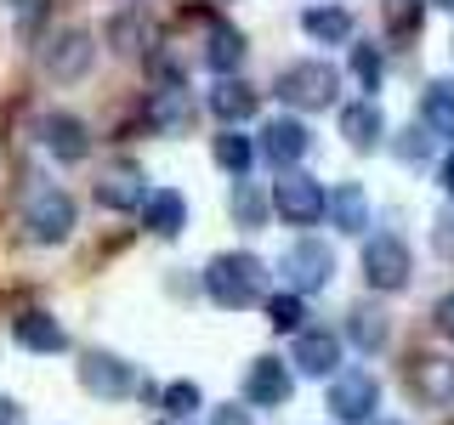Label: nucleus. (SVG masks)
<instances>
[{
  "label": "nucleus",
  "instance_id": "nucleus-1",
  "mask_svg": "<svg viewBox=\"0 0 454 425\" xmlns=\"http://www.w3.org/2000/svg\"><path fill=\"white\" fill-rule=\"evenodd\" d=\"M205 290H210L216 306L245 312L255 301H267V261L250 255V250H227V255H216V261L205 267Z\"/></svg>",
  "mask_w": 454,
  "mask_h": 425
},
{
  "label": "nucleus",
  "instance_id": "nucleus-2",
  "mask_svg": "<svg viewBox=\"0 0 454 425\" xmlns=\"http://www.w3.org/2000/svg\"><path fill=\"white\" fill-rule=\"evenodd\" d=\"M278 97H284V108H301V113L330 108L335 97H340L335 63H318V57H307V63H290V68L278 74Z\"/></svg>",
  "mask_w": 454,
  "mask_h": 425
},
{
  "label": "nucleus",
  "instance_id": "nucleus-3",
  "mask_svg": "<svg viewBox=\"0 0 454 425\" xmlns=\"http://www.w3.org/2000/svg\"><path fill=\"white\" fill-rule=\"evenodd\" d=\"M324 205H330V193H324L318 176H307V170H278L273 210L284 216V227H318L324 221Z\"/></svg>",
  "mask_w": 454,
  "mask_h": 425
},
{
  "label": "nucleus",
  "instance_id": "nucleus-4",
  "mask_svg": "<svg viewBox=\"0 0 454 425\" xmlns=\"http://www.w3.org/2000/svg\"><path fill=\"white\" fill-rule=\"evenodd\" d=\"M278 273L295 295H318V290H330V278H335V250L324 244V238H295V244L284 250Z\"/></svg>",
  "mask_w": 454,
  "mask_h": 425
},
{
  "label": "nucleus",
  "instance_id": "nucleus-5",
  "mask_svg": "<svg viewBox=\"0 0 454 425\" xmlns=\"http://www.w3.org/2000/svg\"><path fill=\"white\" fill-rule=\"evenodd\" d=\"M23 221H28V238L35 244H63L68 233H74V198H68L57 182H46V188H35L28 193V210H23Z\"/></svg>",
  "mask_w": 454,
  "mask_h": 425
},
{
  "label": "nucleus",
  "instance_id": "nucleus-6",
  "mask_svg": "<svg viewBox=\"0 0 454 425\" xmlns=\"http://www.w3.org/2000/svg\"><path fill=\"white\" fill-rule=\"evenodd\" d=\"M409 273H415V255H409V244L397 233H375L364 244V278H369V290L397 295L409 283Z\"/></svg>",
  "mask_w": 454,
  "mask_h": 425
},
{
  "label": "nucleus",
  "instance_id": "nucleus-7",
  "mask_svg": "<svg viewBox=\"0 0 454 425\" xmlns=\"http://www.w3.org/2000/svg\"><path fill=\"white\" fill-rule=\"evenodd\" d=\"M91 63H97L91 28H63V35L46 40V51H40V68H46V80H57V85L85 80V74H91Z\"/></svg>",
  "mask_w": 454,
  "mask_h": 425
},
{
  "label": "nucleus",
  "instance_id": "nucleus-8",
  "mask_svg": "<svg viewBox=\"0 0 454 425\" xmlns=\"http://www.w3.org/2000/svg\"><path fill=\"white\" fill-rule=\"evenodd\" d=\"M380 408V380L364 375V368H347V375H330V414L340 425H369Z\"/></svg>",
  "mask_w": 454,
  "mask_h": 425
},
{
  "label": "nucleus",
  "instance_id": "nucleus-9",
  "mask_svg": "<svg viewBox=\"0 0 454 425\" xmlns=\"http://www.w3.org/2000/svg\"><path fill=\"white\" fill-rule=\"evenodd\" d=\"M35 136H40V148H46L57 165L91 159V131H85L74 113H40V120H35Z\"/></svg>",
  "mask_w": 454,
  "mask_h": 425
},
{
  "label": "nucleus",
  "instance_id": "nucleus-10",
  "mask_svg": "<svg viewBox=\"0 0 454 425\" xmlns=\"http://www.w3.org/2000/svg\"><path fill=\"white\" fill-rule=\"evenodd\" d=\"M80 386L91 391V397H103V403H120L125 391L137 386V375H131V363L120 358V352H85L80 358Z\"/></svg>",
  "mask_w": 454,
  "mask_h": 425
},
{
  "label": "nucleus",
  "instance_id": "nucleus-11",
  "mask_svg": "<svg viewBox=\"0 0 454 425\" xmlns=\"http://www.w3.org/2000/svg\"><path fill=\"white\" fill-rule=\"evenodd\" d=\"M148 198V176H142L137 159H108L103 176H97V205L103 210H142Z\"/></svg>",
  "mask_w": 454,
  "mask_h": 425
},
{
  "label": "nucleus",
  "instance_id": "nucleus-12",
  "mask_svg": "<svg viewBox=\"0 0 454 425\" xmlns=\"http://www.w3.org/2000/svg\"><path fill=\"white\" fill-rule=\"evenodd\" d=\"M193 120H199V108H193V91L182 80H170L160 85V91H148V125L160 136H182V131H193Z\"/></svg>",
  "mask_w": 454,
  "mask_h": 425
},
{
  "label": "nucleus",
  "instance_id": "nucleus-13",
  "mask_svg": "<svg viewBox=\"0 0 454 425\" xmlns=\"http://www.w3.org/2000/svg\"><path fill=\"white\" fill-rule=\"evenodd\" d=\"M307 148H312V131H307V120H295V113H278V120L262 125V153L278 170H295L307 159Z\"/></svg>",
  "mask_w": 454,
  "mask_h": 425
},
{
  "label": "nucleus",
  "instance_id": "nucleus-14",
  "mask_svg": "<svg viewBox=\"0 0 454 425\" xmlns=\"http://www.w3.org/2000/svg\"><path fill=\"white\" fill-rule=\"evenodd\" d=\"M409 391H415L426 408H449L454 403V358L420 352V358L409 363Z\"/></svg>",
  "mask_w": 454,
  "mask_h": 425
},
{
  "label": "nucleus",
  "instance_id": "nucleus-15",
  "mask_svg": "<svg viewBox=\"0 0 454 425\" xmlns=\"http://www.w3.org/2000/svg\"><path fill=\"white\" fill-rule=\"evenodd\" d=\"M295 391L290 368H284V358H255L250 375H245V403L250 408H284Z\"/></svg>",
  "mask_w": 454,
  "mask_h": 425
},
{
  "label": "nucleus",
  "instance_id": "nucleus-16",
  "mask_svg": "<svg viewBox=\"0 0 454 425\" xmlns=\"http://www.w3.org/2000/svg\"><path fill=\"white\" fill-rule=\"evenodd\" d=\"M290 363L301 368V375H312V380H330L340 368V335L335 329H301V335H295Z\"/></svg>",
  "mask_w": 454,
  "mask_h": 425
},
{
  "label": "nucleus",
  "instance_id": "nucleus-17",
  "mask_svg": "<svg viewBox=\"0 0 454 425\" xmlns=\"http://www.w3.org/2000/svg\"><path fill=\"white\" fill-rule=\"evenodd\" d=\"M142 227H148L153 238H182V227H188V198L176 188H153L142 198Z\"/></svg>",
  "mask_w": 454,
  "mask_h": 425
},
{
  "label": "nucleus",
  "instance_id": "nucleus-18",
  "mask_svg": "<svg viewBox=\"0 0 454 425\" xmlns=\"http://www.w3.org/2000/svg\"><path fill=\"white\" fill-rule=\"evenodd\" d=\"M12 340H18L23 352H40V358H57V352L68 346V329L51 318V312H23V318H12Z\"/></svg>",
  "mask_w": 454,
  "mask_h": 425
},
{
  "label": "nucleus",
  "instance_id": "nucleus-19",
  "mask_svg": "<svg viewBox=\"0 0 454 425\" xmlns=\"http://www.w3.org/2000/svg\"><path fill=\"white\" fill-rule=\"evenodd\" d=\"M255 108H262V91H255V85L233 80V74H222L210 85V113H216L222 125H245V120H255Z\"/></svg>",
  "mask_w": 454,
  "mask_h": 425
},
{
  "label": "nucleus",
  "instance_id": "nucleus-20",
  "mask_svg": "<svg viewBox=\"0 0 454 425\" xmlns=\"http://www.w3.org/2000/svg\"><path fill=\"white\" fill-rule=\"evenodd\" d=\"M340 136H347L358 153H375V148H380V136H387V113L375 108V97L340 108Z\"/></svg>",
  "mask_w": 454,
  "mask_h": 425
},
{
  "label": "nucleus",
  "instance_id": "nucleus-21",
  "mask_svg": "<svg viewBox=\"0 0 454 425\" xmlns=\"http://www.w3.org/2000/svg\"><path fill=\"white\" fill-rule=\"evenodd\" d=\"M324 216H330L335 233H364V227H369V193L358 188V182H335Z\"/></svg>",
  "mask_w": 454,
  "mask_h": 425
},
{
  "label": "nucleus",
  "instance_id": "nucleus-22",
  "mask_svg": "<svg viewBox=\"0 0 454 425\" xmlns=\"http://www.w3.org/2000/svg\"><path fill=\"white\" fill-rule=\"evenodd\" d=\"M347 340H352L358 352H369V358H375V352L392 340V318H387L375 301H358V306L347 312Z\"/></svg>",
  "mask_w": 454,
  "mask_h": 425
},
{
  "label": "nucleus",
  "instance_id": "nucleus-23",
  "mask_svg": "<svg viewBox=\"0 0 454 425\" xmlns=\"http://www.w3.org/2000/svg\"><path fill=\"white\" fill-rule=\"evenodd\" d=\"M245 35H239V28L233 23H210V35H205V51H199V57H205V68H216V74H233V68L239 63H245Z\"/></svg>",
  "mask_w": 454,
  "mask_h": 425
},
{
  "label": "nucleus",
  "instance_id": "nucleus-24",
  "mask_svg": "<svg viewBox=\"0 0 454 425\" xmlns=\"http://www.w3.org/2000/svg\"><path fill=\"white\" fill-rule=\"evenodd\" d=\"M301 28L318 40V46H347V40H352V12L347 6H307Z\"/></svg>",
  "mask_w": 454,
  "mask_h": 425
},
{
  "label": "nucleus",
  "instance_id": "nucleus-25",
  "mask_svg": "<svg viewBox=\"0 0 454 425\" xmlns=\"http://www.w3.org/2000/svg\"><path fill=\"white\" fill-rule=\"evenodd\" d=\"M420 120H426V131H432V136L454 142V80H432V85H426Z\"/></svg>",
  "mask_w": 454,
  "mask_h": 425
},
{
  "label": "nucleus",
  "instance_id": "nucleus-26",
  "mask_svg": "<svg viewBox=\"0 0 454 425\" xmlns=\"http://www.w3.org/2000/svg\"><path fill=\"white\" fill-rule=\"evenodd\" d=\"M210 153H216V165L227 170V176H250V165H255V142L239 131V125H222V136L210 142Z\"/></svg>",
  "mask_w": 454,
  "mask_h": 425
},
{
  "label": "nucleus",
  "instance_id": "nucleus-27",
  "mask_svg": "<svg viewBox=\"0 0 454 425\" xmlns=\"http://www.w3.org/2000/svg\"><path fill=\"white\" fill-rule=\"evenodd\" d=\"M103 40H108L120 57H142V46H148V23H142L137 12H120V18L103 28Z\"/></svg>",
  "mask_w": 454,
  "mask_h": 425
},
{
  "label": "nucleus",
  "instance_id": "nucleus-28",
  "mask_svg": "<svg viewBox=\"0 0 454 425\" xmlns=\"http://www.w3.org/2000/svg\"><path fill=\"white\" fill-rule=\"evenodd\" d=\"M267 323H273L278 335H301V329H307V301H301L295 290L267 295Z\"/></svg>",
  "mask_w": 454,
  "mask_h": 425
},
{
  "label": "nucleus",
  "instance_id": "nucleus-29",
  "mask_svg": "<svg viewBox=\"0 0 454 425\" xmlns=\"http://www.w3.org/2000/svg\"><path fill=\"white\" fill-rule=\"evenodd\" d=\"M227 210H233V221L245 227V233H255V227L267 221V198L255 193V182H245V176L233 182V198H227Z\"/></svg>",
  "mask_w": 454,
  "mask_h": 425
},
{
  "label": "nucleus",
  "instance_id": "nucleus-30",
  "mask_svg": "<svg viewBox=\"0 0 454 425\" xmlns=\"http://www.w3.org/2000/svg\"><path fill=\"white\" fill-rule=\"evenodd\" d=\"M160 408H165V420H193V408H205V391L193 380H170L160 391Z\"/></svg>",
  "mask_w": 454,
  "mask_h": 425
},
{
  "label": "nucleus",
  "instance_id": "nucleus-31",
  "mask_svg": "<svg viewBox=\"0 0 454 425\" xmlns=\"http://www.w3.org/2000/svg\"><path fill=\"white\" fill-rule=\"evenodd\" d=\"M352 74H358L364 91H380V74H387V63H380V46H352Z\"/></svg>",
  "mask_w": 454,
  "mask_h": 425
},
{
  "label": "nucleus",
  "instance_id": "nucleus-32",
  "mask_svg": "<svg viewBox=\"0 0 454 425\" xmlns=\"http://www.w3.org/2000/svg\"><path fill=\"white\" fill-rule=\"evenodd\" d=\"M392 148H397V159H403V165H420L426 153H432V136H426L420 125H415V131H397V142H392Z\"/></svg>",
  "mask_w": 454,
  "mask_h": 425
},
{
  "label": "nucleus",
  "instance_id": "nucleus-33",
  "mask_svg": "<svg viewBox=\"0 0 454 425\" xmlns=\"http://www.w3.org/2000/svg\"><path fill=\"white\" fill-rule=\"evenodd\" d=\"M6 12H12V23H18V28H40V23H46V12H51V0H6Z\"/></svg>",
  "mask_w": 454,
  "mask_h": 425
},
{
  "label": "nucleus",
  "instance_id": "nucleus-34",
  "mask_svg": "<svg viewBox=\"0 0 454 425\" xmlns=\"http://www.w3.org/2000/svg\"><path fill=\"white\" fill-rule=\"evenodd\" d=\"M387 23L397 28V35H415V28H420V12L409 6V0H392V6H387Z\"/></svg>",
  "mask_w": 454,
  "mask_h": 425
},
{
  "label": "nucleus",
  "instance_id": "nucleus-35",
  "mask_svg": "<svg viewBox=\"0 0 454 425\" xmlns=\"http://www.w3.org/2000/svg\"><path fill=\"white\" fill-rule=\"evenodd\" d=\"M210 425H255V414H250V403L239 408V403H222V408H210Z\"/></svg>",
  "mask_w": 454,
  "mask_h": 425
},
{
  "label": "nucleus",
  "instance_id": "nucleus-36",
  "mask_svg": "<svg viewBox=\"0 0 454 425\" xmlns=\"http://www.w3.org/2000/svg\"><path fill=\"white\" fill-rule=\"evenodd\" d=\"M432 323H437V335H449V340H454V290L432 306Z\"/></svg>",
  "mask_w": 454,
  "mask_h": 425
},
{
  "label": "nucleus",
  "instance_id": "nucleus-37",
  "mask_svg": "<svg viewBox=\"0 0 454 425\" xmlns=\"http://www.w3.org/2000/svg\"><path fill=\"white\" fill-rule=\"evenodd\" d=\"M0 425H28L23 403H12V397H0Z\"/></svg>",
  "mask_w": 454,
  "mask_h": 425
},
{
  "label": "nucleus",
  "instance_id": "nucleus-38",
  "mask_svg": "<svg viewBox=\"0 0 454 425\" xmlns=\"http://www.w3.org/2000/svg\"><path fill=\"white\" fill-rule=\"evenodd\" d=\"M437 255H454V216L437 221Z\"/></svg>",
  "mask_w": 454,
  "mask_h": 425
},
{
  "label": "nucleus",
  "instance_id": "nucleus-39",
  "mask_svg": "<svg viewBox=\"0 0 454 425\" xmlns=\"http://www.w3.org/2000/svg\"><path fill=\"white\" fill-rule=\"evenodd\" d=\"M437 188H443V193L454 198V153H449V159H443V165H437Z\"/></svg>",
  "mask_w": 454,
  "mask_h": 425
},
{
  "label": "nucleus",
  "instance_id": "nucleus-40",
  "mask_svg": "<svg viewBox=\"0 0 454 425\" xmlns=\"http://www.w3.org/2000/svg\"><path fill=\"white\" fill-rule=\"evenodd\" d=\"M369 425H403V420H369Z\"/></svg>",
  "mask_w": 454,
  "mask_h": 425
},
{
  "label": "nucleus",
  "instance_id": "nucleus-41",
  "mask_svg": "<svg viewBox=\"0 0 454 425\" xmlns=\"http://www.w3.org/2000/svg\"><path fill=\"white\" fill-rule=\"evenodd\" d=\"M165 425H188V420H165Z\"/></svg>",
  "mask_w": 454,
  "mask_h": 425
},
{
  "label": "nucleus",
  "instance_id": "nucleus-42",
  "mask_svg": "<svg viewBox=\"0 0 454 425\" xmlns=\"http://www.w3.org/2000/svg\"><path fill=\"white\" fill-rule=\"evenodd\" d=\"M443 6H449V12H454V0H443Z\"/></svg>",
  "mask_w": 454,
  "mask_h": 425
}]
</instances>
